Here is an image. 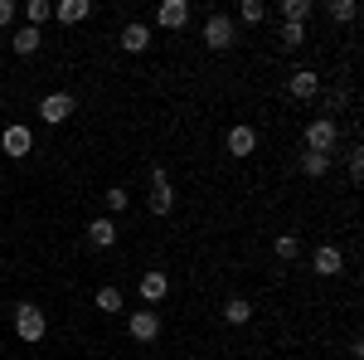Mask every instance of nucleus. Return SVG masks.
<instances>
[{"label": "nucleus", "mask_w": 364, "mask_h": 360, "mask_svg": "<svg viewBox=\"0 0 364 360\" xmlns=\"http://www.w3.org/2000/svg\"><path fill=\"white\" fill-rule=\"evenodd\" d=\"M15 336H20V341H29V346L49 336V322H44V312H39L34 302H20V307H15Z\"/></svg>", "instance_id": "obj_1"}, {"label": "nucleus", "mask_w": 364, "mask_h": 360, "mask_svg": "<svg viewBox=\"0 0 364 360\" xmlns=\"http://www.w3.org/2000/svg\"><path fill=\"white\" fill-rule=\"evenodd\" d=\"M336 141H340V127L331 122V117H316L306 127V151H321V156H331L336 151Z\"/></svg>", "instance_id": "obj_2"}, {"label": "nucleus", "mask_w": 364, "mask_h": 360, "mask_svg": "<svg viewBox=\"0 0 364 360\" xmlns=\"http://www.w3.org/2000/svg\"><path fill=\"white\" fill-rule=\"evenodd\" d=\"M0 146H5V156H15V161H25L29 151H34V132H29L25 122H10V127L0 132Z\"/></svg>", "instance_id": "obj_3"}, {"label": "nucleus", "mask_w": 364, "mask_h": 360, "mask_svg": "<svg viewBox=\"0 0 364 360\" xmlns=\"http://www.w3.org/2000/svg\"><path fill=\"white\" fill-rule=\"evenodd\" d=\"M204 44H209L214 54L233 49V20H228V15H209V20H204Z\"/></svg>", "instance_id": "obj_4"}, {"label": "nucleus", "mask_w": 364, "mask_h": 360, "mask_svg": "<svg viewBox=\"0 0 364 360\" xmlns=\"http://www.w3.org/2000/svg\"><path fill=\"white\" fill-rule=\"evenodd\" d=\"M73 108H78V103H73V93H49V98L39 103V117H44L49 127H63V122L73 117Z\"/></svg>", "instance_id": "obj_5"}, {"label": "nucleus", "mask_w": 364, "mask_h": 360, "mask_svg": "<svg viewBox=\"0 0 364 360\" xmlns=\"http://www.w3.org/2000/svg\"><path fill=\"white\" fill-rule=\"evenodd\" d=\"M287 93H291L296 103H311V98L321 93V73H316V68H296V73L287 78Z\"/></svg>", "instance_id": "obj_6"}, {"label": "nucleus", "mask_w": 364, "mask_h": 360, "mask_svg": "<svg viewBox=\"0 0 364 360\" xmlns=\"http://www.w3.org/2000/svg\"><path fill=\"white\" fill-rule=\"evenodd\" d=\"M127 331H132V341L146 346V341L161 336V317H156V312H132V317H127Z\"/></svg>", "instance_id": "obj_7"}, {"label": "nucleus", "mask_w": 364, "mask_h": 360, "mask_svg": "<svg viewBox=\"0 0 364 360\" xmlns=\"http://www.w3.org/2000/svg\"><path fill=\"white\" fill-rule=\"evenodd\" d=\"M311 268H316V277H336L340 268H345V253H340L336 244H321V249L311 253Z\"/></svg>", "instance_id": "obj_8"}, {"label": "nucleus", "mask_w": 364, "mask_h": 360, "mask_svg": "<svg viewBox=\"0 0 364 360\" xmlns=\"http://www.w3.org/2000/svg\"><path fill=\"white\" fill-rule=\"evenodd\" d=\"M156 20H161V29H185L190 25V0H161Z\"/></svg>", "instance_id": "obj_9"}, {"label": "nucleus", "mask_w": 364, "mask_h": 360, "mask_svg": "<svg viewBox=\"0 0 364 360\" xmlns=\"http://www.w3.org/2000/svg\"><path fill=\"white\" fill-rule=\"evenodd\" d=\"M166 292H170V277L166 273H141V302H146V307L166 302Z\"/></svg>", "instance_id": "obj_10"}, {"label": "nucleus", "mask_w": 364, "mask_h": 360, "mask_svg": "<svg viewBox=\"0 0 364 360\" xmlns=\"http://www.w3.org/2000/svg\"><path fill=\"white\" fill-rule=\"evenodd\" d=\"M117 44H122L127 54H146V49H151V29L141 25V20H132V25L122 29V39H117Z\"/></svg>", "instance_id": "obj_11"}, {"label": "nucleus", "mask_w": 364, "mask_h": 360, "mask_svg": "<svg viewBox=\"0 0 364 360\" xmlns=\"http://www.w3.org/2000/svg\"><path fill=\"white\" fill-rule=\"evenodd\" d=\"M87 15H92V0H63V5H54L58 25H83Z\"/></svg>", "instance_id": "obj_12"}, {"label": "nucleus", "mask_w": 364, "mask_h": 360, "mask_svg": "<svg viewBox=\"0 0 364 360\" xmlns=\"http://www.w3.org/2000/svg\"><path fill=\"white\" fill-rule=\"evenodd\" d=\"M87 244H92V249H112V244H117V224L107 220V215L92 220V224H87Z\"/></svg>", "instance_id": "obj_13"}, {"label": "nucleus", "mask_w": 364, "mask_h": 360, "mask_svg": "<svg viewBox=\"0 0 364 360\" xmlns=\"http://www.w3.org/2000/svg\"><path fill=\"white\" fill-rule=\"evenodd\" d=\"M39 44H44V34H39L34 25H25V29H15V34H10V49H15L20 58H25V54H39Z\"/></svg>", "instance_id": "obj_14"}, {"label": "nucleus", "mask_w": 364, "mask_h": 360, "mask_svg": "<svg viewBox=\"0 0 364 360\" xmlns=\"http://www.w3.org/2000/svg\"><path fill=\"white\" fill-rule=\"evenodd\" d=\"M257 151V132L252 127H233L228 132V156H252Z\"/></svg>", "instance_id": "obj_15"}, {"label": "nucleus", "mask_w": 364, "mask_h": 360, "mask_svg": "<svg viewBox=\"0 0 364 360\" xmlns=\"http://www.w3.org/2000/svg\"><path fill=\"white\" fill-rule=\"evenodd\" d=\"M311 10H316V0H282V25H306Z\"/></svg>", "instance_id": "obj_16"}, {"label": "nucleus", "mask_w": 364, "mask_h": 360, "mask_svg": "<svg viewBox=\"0 0 364 360\" xmlns=\"http://www.w3.org/2000/svg\"><path fill=\"white\" fill-rule=\"evenodd\" d=\"M326 15H331V25H350V20H360V5L355 0H331Z\"/></svg>", "instance_id": "obj_17"}, {"label": "nucleus", "mask_w": 364, "mask_h": 360, "mask_svg": "<svg viewBox=\"0 0 364 360\" xmlns=\"http://www.w3.org/2000/svg\"><path fill=\"white\" fill-rule=\"evenodd\" d=\"M248 317H252V302H248V297H228V302H224V322H228V326H243Z\"/></svg>", "instance_id": "obj_18"}, {"label": "nucleus", "mask_w": 364, "mask_h": 360, "mask_svg": "<svg viewBox=\"0 0 364 360\" xmlns=\"http://www.w3.org/2000/svg\"><path fill=\"white\" fill-rule=\"evenodd\" d=\"M277 39H282V49H287V54H296V49L306 44V25H282Z\"/></svg>", "instance_id": "obj_19"}, {"label": "nucleus", "mask_w": 364, "mask_h": 360, "mask_svg": "<svg viewBox=\"0 0 364 360\" xmlns=\"http://www.w3.org/2000/svg\"><path fill=\"white\" fill-rule=\"evenodd\" d=\"M326 170H331V156H321V151H306V156H301V175H311V180H321Z\"/></svg>", "instance_id": "obj_20"}, {"label": "nucleus", "mask_w": 364, "mask_h": 360, "mask_svg": "<svg viewBox=\"0 0 364 360\" xmlns=\"http://www.w3.org/2000/svg\"><path fill=\"white\" fill-rule=\"evenodd\" d=\"M175 210V190L170 185H151V215H170Z\"/></svg>", "instance_id": "obj_21"}, {"label": "nucleus", "mask_w": 364, "mask_h": 360, "mask_svg": "<svg viewBox=\"0 0 364 360\" xmlns=\"http://www.w3.org/2000/svg\"><path fill=\"white\" fill-rule=\"evenodd\" d=\"M272 253H277L282 263H291V258L301 253V234H277V244H272Z\"/></svg>", "instance_id": "obj_22"}, {"label": "nucleus", "mask_w": 364, "mask_h": 360, "mask_svg": "<svg viewBox=\"0 0 364 360\" xmlns=\"http://www.w3.org/2000/svg\"><path fill=\"white\" fill-rule=\"evenodd\" d=\"M25 20L39 29L44 20H54V5H49V0H29V5H25Z\"/></svg>", "instance_id": "obj_23"}, {"label": "nucleus", "mask_w": 364, "mask_h": 360, "mask_svg": "<svg viewBox=\"0 0 364 360\" xmlns=\"http://www.w3.org/2000/svg\"><path fill=\"white\" fill-rule=\"evenodd\" d=\"M238 20H243V25H262V20H267V5H262V0H243V5H238Z\"/></svg>", "instance_id": "obj_24"}, {"label": "nucleus", "mask_w": 364, "mask_h": 360, "mask_svg": "<svg viewBox=\"0 0 364 360\" xmlns=\"http://www.w3.org/2000/svg\"><path fill=\"white\" fill-rule=\"evenodd\" d=\"M102 205H107V215H122V210H127V205H132V195L122 190V185H112V190L102 195Z\"/></svg>", "instance_id": "obj_25"}, {"label": "nucleus", "mask_w": 364, "mask_h": 360, "mask_svg": "<svg viewBox=\"0 0 364 360\" xmlns=\"http://www.w3.org/2000/svg\"><path fill=\"white\" fill-rule=\"evenodd\" d=\"M92 302H97V312H122V292H117V287H97Z\"/></svg>", "instance_id": "obj_26"}, {"label": "nucleus", "mask_w": 364, "mask_h": 360, "mask_svg": "<svg viewBox=\"0 0 364 360\" xmlns=\"http://www.w3.org/2000/svg\"><path fill=\"white\" fill-rule=\"evenodd\" d=\"M350 180H355V185L364 180V151H360V146L350 151Z\"/></svg>", "instance_id": "obj_27"}, {"label": "nucleus", "mask_w": 364, "mask_h": 360, "mask_svg": "<svg viewBox=\"0 0 364 360\" xmlns=\"http://www.w3.org/2000/svg\"><path fill=\"white\" fill-rule=\"evenodd\" d=\"M15 25V0H0V29Z\"/></svg>", "instance_id": "obj_28"}, {"label": "nucleus", "mask_w": 364, "mask_h": 360, "mask_svg": "<svg viewBox=\"0 0 364 360\" xmlns=\"http://www.w3.org/2000/svg\"><path fill=\"white\" fill-rule=\"evenodd\" d=\"M146 175H151V185H170V175H166V166H151V170H146Z\"/></svg>", "instance_id": "obj_29"}]
</instances>
